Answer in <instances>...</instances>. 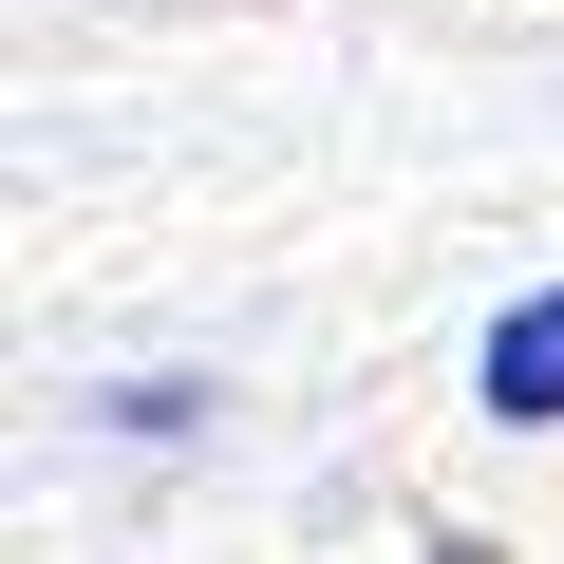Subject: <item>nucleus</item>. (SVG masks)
<instances>
[{
    "label": "nucleus",
    "mask_w": 564,
    "mask_h": 564,
    "mask_svg": "<svg viewBox=\"0 0 564 564\" xmlns=\"http://www.w3.org/2000/svg\"><path fill=\"white\" fill-rule=\"evenodd\" d=\"M489 414H564V302H508L489 321Z\"/></svg>",
    "instance_id": "1"
}]
</instances>
